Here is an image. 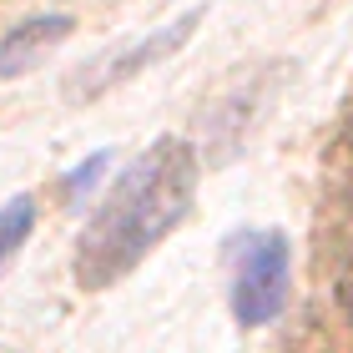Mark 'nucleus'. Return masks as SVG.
<instances>
[{
  "instance_id": "obj_1",
  "label": "nucleus",
  "mask_w": 353,
  "mask_h": 353,
  "mask_svg": "<svg viewBox=\"0 0 353 353\" xmlns=\"http://www.w3.org/2000/svg\"><path fill=\"white\" fill-rule=\"evenodd\" d=\"M197 192V152L182 137H162L117 176L76 243V283L111 288L187 217Z\"/></svg>"
},
{
  "instance_id": "obj_2",
  "label": "nucleus",
  "mask_w": 353,
  "mask_h": 353,
  "mask_svg": "<svg viewBox=\"0 0 353 353\" xmlns=\"http://www.w3.org/2000/svg\"><path fill=\"white\" fill-rule=\"evenodd\" d=\"M288 272H293V258H288V237L283 232H252L237 248V268H232V313L237 323L258 328L272 323L288 303Z\"/></svg>"
},
{
  "instance_id": "obj_3",
  "label": "nucleus",
  "mask_w": 353,
  "mask_h": 353,
  "mask_svg": "<svg viewBox=\"0 0 353 353\" xmlns=\"http://www.w3.org/2000/svg\"><path fill=\"white\" fill-rule=\"evenodd\" d=\"M197 21H202V6H192L187 15H176V21H172L167 30L147 36V41L137 46V51H117L101 71H91V86H86V91H101V86H111V81H121V76H137L141 66H147V61L167 56V51H176V46H182V41L192 36V30H197Z\"/></svg>"
},
{
  "instance_id": "obj_4",
  "label": "nucleus",
  "mask_w": 353,
  "mask_h": 353,
  "mask_svg": "<svg viewBox=\"0 0 353 353\" xmlns=\"http://www.w3.org/2000/svg\"><path fill=\"white\" fill-rule=\"evenodd\" d=\"M71 30V15H30L0 41V76H21L30 66H41L46 51Z\"/></svg>"
},
{
  "instance_id": "obj_5",
  "label": "nucleus",
  "mask_w": 353,
  "mask_h": 353,
  "mask_svg": "<svg viewBox=\"0 0 353 353\" xmlns=\"http://www.w3.org/2000/svg\"><path fill=\"white\" fill-rule=\"evenodd\" d=\"M30 228H36V202L30 197H10L6 207H0V263L26 243Z\"/></svg>"
},
{
  "instance_id": "obj_6",
  "label": "nucleus",
  "mask_w": 353,
  "mask_h": 353,
  "mask_svg": "<svg viewBox=\"0 0 353 353\" xmlns=\"http://www.w3.org/2000/svg\"><path fill=\"white\" fill-rule=\"evenodd\" d=\"M339 298H343V308L353 318V272H343V283H339Z\"/></svg>"
},
{
  "instance_id": "obj_7",
  "label": "nucleus",
  "mask_w": 353,
  "mask_h": 353,
  "mask_svg": "<svg viewBox=\"0 0 353 353\" xmlns=\"http://www.w3.org/2000/svg\"><path fill=\"white\" fill-rule=\"evenodd\" d=\"M348 202H353V182H348Z\"/></svg>"
}]
</instances>
